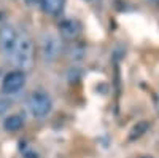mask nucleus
<instances>
[{"label": "nucleus", "mask_w": 159, "mask_h": 158, "mask_svg": "<svg viewBox=\"0 0 159 158\" xmlns=\"http://www.w3.org/2000/svg\"><path fill=\"white\" fill-rule=\"evenodd\" d=\"M148 2H150V3H154V5H157V3H159V0H148Z\"/></svg>", "instance_id": "nucleus-10"}, {"label": "nucleus", "mask_w": 159, "mask_h": 158, "mask_svg": "<svg viewBox=\"0 0 159 158\" xmlns=\"http://www.w3.org/2000/svg\"><path fill=\"white\" fill-rule=\"evenodd\" d=\"M24 85H25L24 72L22 70H13L3 78L2 89L7 94H15V93H18V91H21L24 88Z\"/></svg>", "instance_id": "nucleus-5"}, {"label": "nucleus", "mask_w": 159, "mask_h": 158, "mask_svg": "<svg viewBox=\"0 0 159 158\" xmlns=\"http://www.w3.org/2000/svg\"><path fill=\"white\" fill-rule=\"evenodd\" d=\"M59 31L65 38H75L80 32H81V24L76 19H64L59 24Z\"/></svg>", "instance_id": "nucleus-6"}, {"label": "nucleus", "mask_w": 159, "mask_h": 158, "mask_svg": "<svg viewBox=\"0 0 159 158\" xmlns=\"http://www.w3.org/2000/svg\"><path fill=\"white\" fill-rule=\"evenodd\" d=\"M42 8L48 13V15H59L62 11L64 5H65V0H42Z\"/></svg>", "instance_id": "nucleus-7"}, {"label": "nucleus", "mask_w": 159, "mask_h": 158, "mask_svg": "<svg viewBox=\"0 0 159 158\" xmlns=\"http://www.w3.org/2000/svg\"><path fill=\"white\" fill-rule=\"evenodd\" d=\"M51 107H52L51 98L43 91H34L27 98V109L37 118L46 117L51 112Z\"/></svg>", "instance_id": "nucleus-2"}, {"label": "nucleus", "mask_w": 159, "mask_h": 158, "mask_svg": "<svg viewBox=\"0 0 159 158\" xmlns=\"http://www.w3.org/2000/svg\"><path fill=\"white\" fill-rule=\"evenodd\" d=\"M22 123H24L22 117H19V115H11V117H8L7 120L3 122V128H5L7 131L15 133V131H19V129L22 128Z\"/></svg>", "instance_id": "nucleus-8"}, {"label": "nucleus", "mask_w": 159, "mask_h": 158, "mask_svg": "<svg viewBox=\"0 0 159 158\" xmlns=\"http://www.w3.org/2000/svg\"><path fill=\"white\" fill-rule=\"evenodd\" d=\"M25 5H29V7H35V5H40L42 3V0H24Z\"/></svg>", "instance_id": "nucleus-9"}, {"label": "nucleus", "mask_w": 159, "mask_h": 158, "mask_svg": "<svg viewBox=\"0 0 159 158\" xmlns=\"http://www.w3.org/2000/svg\"><path fill=\"white\" fill-rule=\"evenodd\" d=\"M19 69L30 70L34 67V42L27 34H19L16 48L13 51V56L10 58Z\"/></svg>", "instance_id": "nucleus-1"}, {"label": "nucleus", "mask_w": 159, "mask_h": 158, "mask_svg": "<svg viewBox=\"0 0 159 158\" xmlns=\"http://www.w3.org/2000/svg\"><path fill=\"white\" fill-rule=\"evenodd\" d=\"M18 38H19V34L13 26L7 24V26L0 27V50L3 51V55L7 58L13 56V51L16 48Z\"/></svg>", "instance_id": "nucleus-4"}, {"label": "nucleus", "mask_w": 159, "mask_h": 158, "mask_svg": "<svg viewBox=\"0 0 159 158\" xmlns=\"http://www.w3.org/2000/svg\"><path fill=\"white\" fill-rule=\"evenodd\" d=\"M140 158H153V156H150V155H145V156H140Z\"/></svg>", "instance_id": "nucleus-11"}, {"label": "nucleus", "mask_w": 159, "mask_h": 158, "mask_svg": "<svg viewBox=\"0 0 159 158\" xmlns=\"http://www.w3.org/2000/svg\"><path fill=\"white\" fill-rule=\"evenodd\" d=\"M62 43L56 34H45L42 37V55L45 61H56L61 56Z\"/></svg>", "instance_id": "nucleus-3"}]
</instances>
